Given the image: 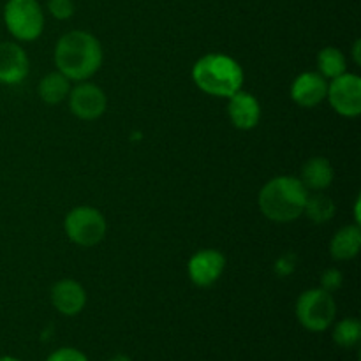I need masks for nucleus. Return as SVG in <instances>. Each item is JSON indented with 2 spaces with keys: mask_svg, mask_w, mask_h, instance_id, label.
Here are the masks:
<instances>
[{
  "mask_svg": "<svg viewBox=\"0 0 361 361\" xmlns=\"http://www.w3.org/2000/svg\"><path fill=\"white\" fill-rule=\"evenodd\" d=\"M55 63L67 80L87 81L102 63L101 42L85 30L69 32L56 42Z\"/></svg>",
  "mask_w": 361,
  "mask_h": 361,
  "instance_id": "obj_1",
  "label": "nucleus"
},
{
  "mask_svg": "<svg viewBox=\"0 0 361 361\" xmlns=\"http://www.w3.org/2000/svg\"><path fill=\"white\" fill-rule=\"evenodd\" d=\"M309 189L295 176H275L261 189L257 203L267 219L274 222H293L305 210Z\"/></svg>",
  "mask_w": 361,
  "mask_h": 361,
  "instance_id": "obj_2",
  "label": "nucleus"
},
{
  "mask_svg": "<svg viewBox=\"0 0 361 361\" xmlns=\"http://www.w3.org/2000/svg\"><path fill=\"white\" fill-rule=\"evenodd\" d=\"M192 80L204 94L229 99L233 94L242 90L243 71L231 56L210 53L194 63Z\"/></svg>",
  "mask_w": 361,
  "mask_h": 361,
  "instance_id": "obj_3",
  "label": "nucleus"
},
{
  "mask_svg": "<svg viewBox=\"0 0 361 361\" xmlns=\"http://www.w3.org/2000/svg\"><path fill=\"white\" fill-rule=\"evenodd\" d=\"M335 316H337V305L334 295L321 288L302 293L296 302V317L300 324L309 331L319 334L328 330L334 324Z\"/></svg>",
  "mask_w": 361,
  "mask_h": 361,
  "instance_id": "obj_4",
  "label": "nucleus"
},
{
  "mask_svg": "<svg viewBox=\"0 0 361 361\" xmlns=\"http://www.w3.org/2000/svg\"><path fill=\"white\" fill-rule=\"evenodd\" d=\"M4 23L18 41H35L44 28V14L37 0H7Z\"/></svg>",
  "mask_w": 361,
  "mask_h": 361,
  "instance_id": "obj_5",
  "label": "nucleus"
},
{
  "mask_svg": "<svg viewBox=\"0 0 361 361\" xmlns=\"http://www.w3.org/2000/svg\"><path fill=\"white\" fill-rule=\"evenodd\" d=\"M67 236L71 242L81 247H94L106 236L108 224L97 208L76 207L67 214L63 222Z\"/></svg>",
  "mask_w": 361,
  "mask_h": 361,
  "instance_id": "obj_6",
  "label": "nucleus"
},
{
  "mask_svg": "<svg viewBox=\"0 0 361 361\" xmlns=\"http://www.w3.org/2000/svg\"><path fill=\"white\" fill-rule=\"evenodd\" d=\"M326 99L331 108L342 116H358L361 113V78L358 74L344 73L328 85Z\"/></svg>",
  "mask_w": 361,
  "mask_h": 361,
  "instance_id": "obj_7",
  "label": "nucleus"
},
{
  "mask_svg": "<svg viewBox=\"0 0 361 361\" xmlns=\"http://www.w3.org/2000/svg\"><path fill=\"white\" fill-rule=\"evenodd\" d=\"M226 268V257L215 249L197 250L187 264L189 279L200 288H208L221 279Z\"/></svg>",
  "mask_w": 361,
  "mask_h": 361,
  "instance_id": "obj_8",
  "label": "nucleus"
},
{
  "mask_svg": "<svg viewBox=\"0 0 361 361\" xmlns=\"http://www.w3.org/2000/svg\"><path fill=\"white\" fill-rule=\"evenodd\" d=\"M71 111L81 120H95L106 111V94L92 83H80L69 92Z\"/></svg>",
  "mask_w": 361,
  "mask_h": 361,
  "instance_id": "obj_9",
  "label": "nucleus"
},
{
  "mask_svg": "<svg viewBox=\"0 0 361 361\" xmlns=\"http://www.w3.org/2000/svg\"><path fill=\"white\" fill-rule=\"evenodd\" d=\"M28 74V56L16 42H0V83L18 85Z\"/></svg>",
  "mask_w": 361,
  "mask_h": 361,
  "instance_id": "obj_10",
  "label": "nucleus"
},
{
  "mask_svg": "<svg viewBox=\"0 0 361 361\" xmlns=\"http://www.w3.org/2000/svg\"><path fill=\"white\" fill-rule=\"evenodd\" d=\"M328 81L319 73H303L291 87V99L302 108H314L326 99Z\"/></svg>",
  "mask_w": 361,
  "mask_h": 361,
  "instance_id": "obj_11",
  "label": "nucleus"
},
{
  "mask_svg": "<svg viewBox=\"0 0 361 361\" xmlns=\"http://www.w3.org/2000/svg\"><path fill=\"white\" fill-rule=\"evenodd\" d=\"M51 303L63 316H76L85 309L87 293L80 282L73 279H62L51 288Z\"/></svg>",
  "mask_w": 361,
  "mask_h": 361,
  "instance_id": "obj_12",
  "label": "nucleus"
},
{
  "mask_svg": "<svg viewBox=\"0 0 361 361\" xmlns=\"http://www.w3.org/2000/svg\"><path fill=\"white\" fill-rule=\"evenodd\" d=\"M228 113L235 127L242 130L254 129L261 118L259 101L252 94H249V92L238 90L229 97Z\"/></svg>",
  "mask_w": 361,
  "mask_h": 361,
  "instance_id": "obj_13",
  "label": "nucleus"
},
{
  "mask_svg": "<svg viewBox=\"0 0 361 361\" xmlns=\"http://www.w3.org/2000/svg\"><path fill=\"white\" fill-rule=\"evenodd\" d=\"M300 180L305 185V189L321 192V190L328 189L334 182V168H331L328 159L312 157L303 164Z\"/></svg>",
  "mask_w": 361,
  "mask_h": 361,
  "instance_id": "obj_14",
  "label": "nucleus"
},
{
  "mask_svg": "<svg viewBox=\"0 0 361 361\" xmlns=\"http://www.w3.org/2000/svg\"><path fill=\"white\" fill-rule=\"evenodd\" d=\"M361 245V229L358 226H345L330 243V254L338 261L353 259L360 252Z\"/></svg>",
  "mask_w": 361,
  "mask_h": 361,
  "instance_id": "obj_15",
  "label": "nucleus"
},
{
  "mask_svg": "<svg viewBox=\"0 0 361 361\" xmlns=\"http://www.w3.org/2000/svg\"><path fill=\"white\" fill-rule=\"evenodd\" d=\"M69 80L62 73H49L39 83V95L46 104H59L69 95Z\"/></svg>",
  "mask_w": 361,
  "mask_h": 361,
  "instance_id": "obj_16",
  "label": "nucleus"
},
{
  "mask_svg": "<svg viewBox=\"0 0 361 361\" xmlns=\"http://www.w3.org/2000/svg\"><path fill=\"white\" fill-rule=\"evenodd\" d=\"M317 67H319L321 76L326 78V80H335L345 73L348 62H345V56L341 49L328 46V48L321 49L319 55H317Z\"/></svg>",
  "mask_w": 361,
  "mask_h": 361,
  "instance_id": "obj_17",
  "label": "nucleus"
},
{
  "mask_svg": "<svg viewBox=\"0 0 361 361\" xmlns=\"http://www.w3.org/2000/svg\"><path fill=\"white\" fill-rule=\"evenodd\" d=\"M303 214H307V217L314 222V224H326L330 222V219L335 215V203L331 197H328L326 194H312L307 197L305 210Z\"/></svg>",
  "mask_w": 361,
  "mask_h": 361,
  "instance_id": "obj_18",
  "label": "nucleus"
},
{
  "mask_svg": "<svg viewBox=\"0 0 361 361\" xmlns=\"http://www.w3.org/2000/svg\"><path fill=\"white\" fill-rule=\"evenodd\" d=\"M361 338V323L355 317L342 319L341 323L335 324L334 328V341L335 344L344 349H351L358 345Z\"/></svg>",
  "mask_w": 361,
  "mask_h": 361,
  "instance_id": "obj_19",
  "label": "nucleus"
},
{
  "mask_svg": "<svg viewBox=\"0 0 361 361\" xmlns=\"http://www.w3.org/2000/svg\"><path fill=\"white\" fill-rule=\"evenodd\" d=\"M48 11L56 20H69L74 14L73 0H48Z\"/></svg>",
  "mask_w": 361,
  "mask_h": 361,
  "instance_id": "obj_20",
  "label": "nucleus"
},
{
  "mask_svg": "<svg viewBox=\"0 0 361 361\" xmlns=\"http://www.w3.org/2000/svg\"><path fill=\"white\" fill-rule=\"evenodd\" d=\"M46 361H88L85 353H81L80 349L74 348H60L56 351H53L51 355L46 358Z\"/></svg>",
  "mask_w": 361,
  "mask_h": 361,
  "instance_id": "obj_21",
  "label": "nucleus"
},
{
  "mask_svg": "<svg viewBox=\"0 0 361 361\" xmlns=\"http://www.w3.org/2000/svg\"><path fill=\"white\" fill-rule=\"evenodd\" d=\"M342 286V274L335 268H330L323 274V279H321V289L328 293H335Z\"/></svg>",
  "mask_w": 361,
  "mask_h": 361,
  "instance_id": "obj_22",
  "label": "nucleus"
},
{
  "mask_svg": "<svg viewBox=\"0 0 361 361\" xmlns=\"http://www.w3.org/2000/svg\"><path fill=\"white\" fill-rule=\"evenodd\" d=\"M360 46H361V42H360V41H356V44H355V60H356V63H361V56H360Z\"/></svg>",
  "mask_w": 361,
  "mask_h": 361,
  "instance_id": "obj_23",
  "label": "nucleus"
},
{
  "mask_svg": "<svg viewBox=\"0 0 361 361\" xmlns=\"http://www.w3.org/2000/svg\"><path fill=\"white\" fill-rule=\"evenodd\" d=\"M108 361H133L129 358V356H126V355H116V356H113L111 360H108Z\"/></svg>",
  "mask_w": 361,
  "mask_h": 361,
  "instance_id": "obj_24",
  "label": "nucleus"
},
{
  "mask_svg": "<svg viewBox=\"0 0 361 361\" xmlns=\"http://www.w3.org/2000/svg\"><path fill=\"white\" fill-rule=\"evenodd\" d=\"M0 361H21V360L14 358V356H0Z\"/></svg>",
  "mask_w": 361,
  "mask_h": 361,
  "instance_id": "obj_25",
  "label": "nucleus"
}]
</instances>
